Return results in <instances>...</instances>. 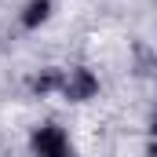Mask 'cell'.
<instances>
[{"label":"cell","mask_w":157,"mask_h":157,"mask_svg":"<svg viewBox=\"0 0 157 157\" xmlns=\"http://www.w3.org/2000/svg\"><path fill=\"white\" fill-rule=\"evenodd\" d=\"M48 15H51V0H29L26 11H22V26L26 29H37V26L48 22Z\"/></svg>","instance_id":"3"},{"label":"cell","mask_w":157,"mask_h":157,"mask_svg":"<svg viewBox=\"0 0 157 157\" xmlns=\"http://www.w3.org/2000/svg\"><path fill=\"white\" fill-rule=\"evenodd\" d=\"M33 154L37 157H73V146H70V135L59 128V124H40L29 139Z\"/></svg>","instance_id":"2"},{"label":"cell","mask_w":157,"mask_h":157,"mask_svg":"<svg viewBox=\"0 0 157 157\" xmlns=\"http://www.w3.org/2000/svg\"><path fill=\"white\" fill-rule=\"evenodd\" d=\"M29 88H33V95H62L66 102H84L99 91V80L84 66H66V70L51 66V70H40L29 80Z\"/></svg>","instance_id":"1"},{"label":"cell","mask_w":157,"mask_h":157,"mask_svg":"<svg viewBox=\"0 0 157 157\" xmlns=\"http://www.w3.org/2000/svg\"><path fill=\"white\" fill-rule=\"evenodd\" d=\"M150 157H157V121H154V128H150Z\"/></svg>","instance_id":"4"}]
</instances>
